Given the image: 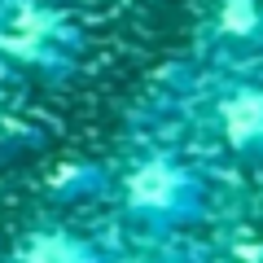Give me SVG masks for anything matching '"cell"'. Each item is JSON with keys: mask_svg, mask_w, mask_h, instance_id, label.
I'll return each instance as SVG.
<instances>
[{"mask_svg": "<svg viewBox=\"0 0 263 263\" xmlns=\"http://www.w3.org/2000/svg\"><path fill=\"white\" fill-rule=\"evenodd\" d=\"M22 263H84V254L70 241H62V237H40V241L27 246Z\"/></svg>", "mask_w": 263, "mask_h": 263, "instance_id": "3", "label": "cell"}, {"mask_svg": "<svg viewBox=\"0 0 263 263\" xmlns=\"http://www.w3.org/2000/svg\"><path fill=\"white\" fill-rule=\"evenodd\" d=\"M224 31H237V35H250L259 27V9H254V0H224V13H219Z\"/></svg>", "mask_w": 263, "mask_h": 263, "instance_id": "4", "label": "cell"}, {"mask_svg": "<svg viewBox=\"0 0 263 263\" xmlns=\"http://www.w3.org/2000/svg\"><path fill=\"white\" fill-rule=\"evenodd\" d=\"M224 127L233 141H250V136H263V97L246 92L237 101L224 105Z\"/></svg>", "mask_w": 263, "mask_h": 263, "instance_id": "2", "label": "cell"}, {"mask_svg": "<svg viewBox=\"0 0 263 263\" xmlns=\"http://www.w3.org/2000/svg\"><path fill=\"white\" fill-rule=\"evenodd\" d=\"M184 193V180L167 167V162H145L141 171H132L127 180V202L145 211H171Z\"/></svg>", "mask_w": 263, "mask_h": 263, "instance_id": "1", "label": "cell"}]
</instances>
